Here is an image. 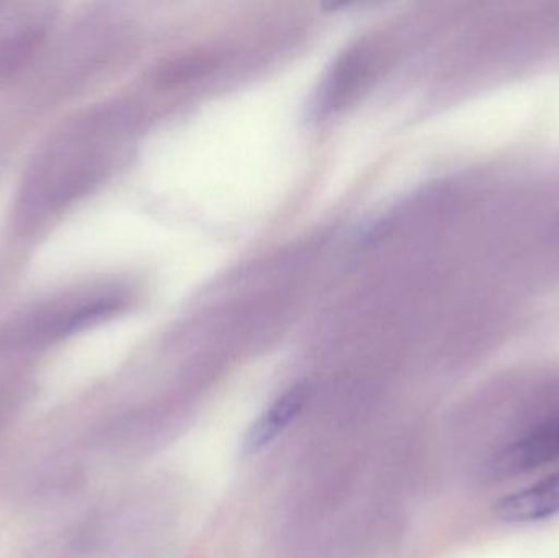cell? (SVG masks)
<instances>
[{
    "label": "cell",
    "mask_w": 559,
    "mask_h": 558,
    "mask_svg": "<svg viewBox=\"0 0 559 558\" xmlns=\"http://www.w3.org/2000/svg\"><path fill=\"white\" fill-rule=\"evenodd\" d=\"M559 461V415L535 426L492 461L495 477H518Z\"/></svg>",
    "instance_id": "1"
},
{
    "label": "cell",
    "mask_w": 559,
    "mask_h": 558,
    "mask_svg": "<svg viewBox=\"0 0 559 558\" xmlns=\"http://www.w3.org/2000/svg\"><path fill=\"white\" fill-rule=\"evenodd\" d=\"M495 514L508 524H532L559 514V471L495 503Z\"/></svg>",
    "instance_id": "2"
},
{
    "label": "cell",
    "mask_w": 559,
    "mask_h": 558,
    "mask_svg": "<svg viewBox=\"0 0 559 558\" xmlns=\"http://www.w3.org/2000/svg\"><path fill=\"white\" fill-rule=\"evenodd\" d=\"M309 399H311L309 383H296L292 389L286 390L252 423L242 438V454H254L271 444L289 423L298 418L299 413L308 405Z\"/></svg>",
    "instance_id": "3"
},
{
    "label": "cell",
    "mask_w": 559,
    "mask_h": 558,
    "mask_svg": "<svg viewBox=\"0 0 559 558\" xmlns=\"http://www.w3.org/2000/svg\"><path fill=\"white\" fill-rule=\"evenodd\" d=\"M368 56L361 48L344 52L329 72L318 95L319 114L329 115L341 110L360 91L361 84L367 81Z\"/></svg>",
    "instance_id": "4"
}]
</instances>
